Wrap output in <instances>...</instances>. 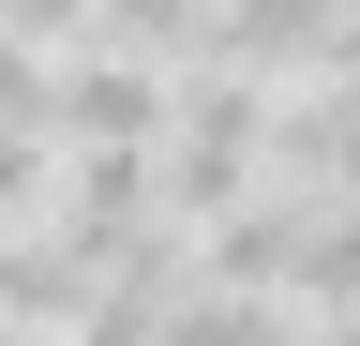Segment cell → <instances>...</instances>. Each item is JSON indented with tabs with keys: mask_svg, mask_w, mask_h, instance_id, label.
Returning a JSON list of instances; mask_svg holds the SVG:
<instances>
[{
	"mask_svg": "<svg viewBox=\"0 0 360 346\" xmlns=\"http://www.w3.org/2000/svg\"><path fill=\"white\" fill-rule=\"evenodd\" d=\"M45 226H60L90 271H120L135 241H165V181H150V136H90L60 151V196H45Z\"/></svg>",
	"mask_w": 360,
	"mask_h": 346,
	"instance_id": "cell-1",
	"label": "cell"
},
{
	"mask_svg": "<svg viewBox=\"0 0 360 346\" xmlns=\"http://www.w3.org/2000/svg\"><path fill=\"white\" fill-rule=\"evenodd\" d=\"M255 181H330V196H360V91H345V75H315L300 106L270 91V166H255Z\"/></svg>",
	"mask_w": 360,
	"mask_h": 346,
	"instance_id": "cell-2",
	"label": "cell"
},
{
	"mask_svg": "<svg viewBox=\"0 0 360 346\" xmlns=\"http://www.w3.org/2000/svg\"><path fill=\"white\" fill-rule=\"evenodd\" d=\"M90 30L135 46V61H195L210 46V0H90Z\"/></svg>",
	"mask_w": 360,
	"mask_h": 346,
	"instance_id": "cell-3",
	"label": "cell"
},
{
	"mask_svg": "<svg viewBox=\"0 0 360 346\" xmlns=\"http://www.w3.org/2000/svg\"><path fill=\"white\" fill-rule=\"evenodd\" d=\"M45 196H60V136L45 121H0V226H45Z\"/></svg>",
	"mask_w": 360,
	"mask_h": 346,
	"instance_id": "cell-4",
	"label": "cell"
},
{
	"mask_svg": "<svg viewBox=\"0 0 360 346\" xmlns=\"http://www.w3.org/2000/svg\"><path fill=\"white\" fill-rule=\"evenodd\" d=\"M0 30H30V46H75V30H90V0H0Z\"/></svg>",
	"mask_w": 360,
	"mask_h": 346,
	"instance_id": "cell-5",
	"label": "cell"
}]
</instances>
